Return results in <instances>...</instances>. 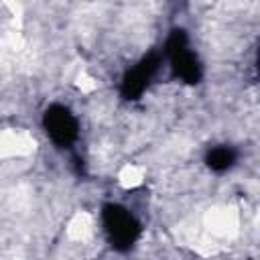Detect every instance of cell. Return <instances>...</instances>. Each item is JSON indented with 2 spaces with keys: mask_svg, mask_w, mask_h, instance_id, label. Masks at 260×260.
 Segmentation results:
<instances>
[{
  "mask_svg": "<svg viewBox=\"0 0 260 260\" xmlns=\"http://www.w3.org/2000/svg\"><path fill=\"white\" fill-rule=\"evenodd\" d=\"M160 55H162V61L169 63V69L173 71V75L177 79H181L183 83L195 85L201 81L203 63H201L199 55L195 53L185 28H173L167 35Z\"/></svg>",
  "mask_w": 260,
  "mask_h": 260,
  "instance_id": "obj_1",
  "label": "cell"
},
{
  "mask_svg": "<svg viewBox=\"0 0 260 260\" xmlns=\"http://www.w3.org/2000/svg\"><path fill=\"white\" fill-rule=\"evenodd\" d=\"M102 230L108 244L118 252H128L142 236V223L122 203H106L100 211Z\"/></svg>",
  "mask_w": 260,
  "mask_h": 260,
  "instance_id": "obj_2",
  "label": "cell"
},
{
  "mask_svg": "<svg viewBox=\"0 0 260 260\" xmlns=\"http://www.w3.org/2000/svg\"><path fill=\"white\" fill-rule=\"evenodd\" d=\"M43 130L57 148H71L79 138V120L63 104H51L43 112Z\"/></svg>",
  "mask_w": 260,
  "mask_h": 260,
  "instance_id": "obj_3",
  "label": "cell"
},
{
  "mask_svg": "<svg viewBox=\"0 0 260 260\" xmlns=\"http://www.w3.org/2000/svg\"><path fill=\"white\" fill-rule=\"evenodd\" d=\"M162 63V55L152 51L148 55H144L142 59H138L122 77L120 81V93L124 100L128 102H134L138 100L150 85V81L154 79L158 67Z\"/></svg>",
  "mask_w": 260,
  "mask_h": 260,
  "instance_id": "obj_4",
  "label": "cell"
},
{
  "mask_svg": "<svg viewBox=\"0 0 260 260\" xmlns=\"http://www.w3.org/2000/svg\"><path fill=\"white\" fill-rule=\"evenodd\" d=\"M238 160V152L234 150V146L230 144H217V146H211L205 154V162L211 171L215 173H225L230 171Z\"/></svg>",
  "mask_w": 260,
  "mask_h": 260,
  "instance_id": "obj_5",
  "label": "cell"
}]
</instances>
